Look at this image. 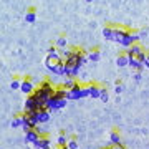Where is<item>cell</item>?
I'll return each instance as SVG.
<instances>
[{
    "instance_id": "cell-1",
    "label": "cell",
    "mask_w": 149,
    "mask_h": 149,
    "mask_svg": "<svg viewBox=\"0 0 149 149\" xmlns=\"http://www.w3.org/2000/svg\"><path fill=\"white\" fill-rule=\"evenodd\" d=\"M53 91H55L53 83H52L50 80H45V81H42V83H40V86H38L37 90H33V95L37 96V98H40L42 101L47 103V100L53 95Z\"/></svg>"
},
{
    "instance_id": "cell-2",
    "label": "cell",
    "mask_w": 149,
    "mask_h": 149,
    "mask_svg": "<svg viewBox=\"0 0 149 149\" xmlns=\"http://www.w3.org/2000/svg\"><path fill=\"white\" fill-rule=\"evenodd\" d=\"M88 96H90L88 86H83V85H80V83H74V85L68 90L66 100H81V98H88Z\"/></svg>"
},
{
    "instance_id": "cell-3",
    "label": "cell",
    "mask_w": 149,
    "mask_h": 149,
    "mask_svg": "<svg viewBox=\"0 0 149 149\" xmlns=\"http://www.w3.org/2000/svg\"><path fill=\"white\" fill-rule=\"evenodd\" d=\"M42 108H45V101H42L40 98H37V96L33 95H28L27 100H25V104H23V111L27 113H33L37 111V109H42Z\"/></svg>"
},
{
    "instance_id": "cell-4",
    "label": "cell",
    "mask_w": 149,
    "mask_h": 149,
    "mask_svg": "<svg viewBox=\"0 0 149 149\" xmlns=\"http://www.w3.org/2000/svg\"><path fill=\"white\" fill-rule=\"evenodd\" d=\"M66 101H68L66 98H56L55 95H52L45 103V108L48 111H58V109H63L66 106Z\"/></svg>"
},
{
    "instance_id": "cell-5",
    "label": "cell",
    "mask_w": 149,
    "mask_h": 149,
    "mask_svg": "<svg viewBox=\"0 0 149 149\" xmlns=\"http://www.w3.org/2000/svg\"><path fill=\"white\" fill-rule=\"evenodd\" d=\"M139 40V37H138V33H134V32H131V30H128V32L124 33V37L121 38V42H119V45L121 47H124V48H129L133 43H136Z\"/></svg>"
},
{
    "instance_id": "cell-6",
    "label": "cell",
    "mask_w": 149,
    "mask_h": 149,
    "mask_svg": "<svg viewBox=\"0 0 149 149\" xmlns=\"http://www.w3.org/2000/svg\"><path fill=\"white\" fill-rule=\"evenodd\" d=\"M33 146H35V149H50V146H52V141L47 138V136H40V138L33 143Z\"/></svg>"
},
{
    "instance_id": "cell-7",
    "label": "cell",
    "mask_w": 149,
    "mask_h": 149,
    "mask_svg": "<svg viewBox=\"0 0 149 149\" xmlns=\"http://www.w3.org/2000/svg\"><path fill=\"white\" fill-rule=\"evenodd\" d=\"M50 73L56 74V76H63V74H65V61H63V60H60V61H55L53 68L50 70Z\"/></svg>"
},
{
    "instance_id": "cell-8",
    "label": "cell",
    "mask_w": 149,
    "mask_h": 149,
    "mask_svg": "<svg viewBox=\"0 0 149 149\" xmlns=\"http://www.w3.org/2000/svg\"><path fill=\"white\" fill-rule=\"evenodd\" d=\"M50 114H52V111H48L47 108H42V109H37L38 123H40V124H43V123H48V121H50Z\"/></svg>"
},
{
    "instance_id": "cell-9",
    "label": "cell",
    "mask_w": 149,
    "mask_h": 149,
    "mask_svg": "<svg viewBox=\"0 0 149 149\" xmlns=\"http://www.w3.org/2000/svg\"><path fill=\"white\" fill-rule=\"evenodd\" d=\"M33 90H35V86H33L32 80H23L20 83V91L22 93H25V95H32Z\"/></svg>"
},
{
    "instance_id": "cell-10",
    "label": "cell",
    "mask_w": 149,
    "mask_h": 149,
    "mask_svg": "<svg viewBox=\"0 0 149 149\" xmlns=\"http://www.w3.org/2000/svg\"><path fill=\"white\" fill-rule=\"evenodd\" d=\"M128 66H131V68L134 70V71H143L144 70V66H143V63L139 61L136 56H128Z\"/></svg>"
},
{
    "instance_id": "cell-11",
    "label": "cell",
    "mask_w": 149,
    "mask_h": 149,
    "mask_svg": "<svg viewBox=\"0 0 149 149\" xmlns=\"http://www.w3.org/2000/svg\"><path fill=\"white\" fill-rule=\"evenodd\" d=\"M141 52H144L143 47H141V45H139V43L136 42V43H133V45H131V47H129L128 50H126V55H128V56H138V55L141 53Z\"/></svg>"
},
{
    "instance_id": "cell-12",
    "label": "cell",
    "mask_w": 149,
    "mask_h": 149,
    "mask_svg": "<svg viewBox=\"0 0 149 149\" xmlns=\"http://www.w3.org/2000/svg\"><path fill=\"white\" fill-rule=\"evenodd\" d=\"M40 136H42V134L38 133L37 129H28L27 133H25V143H32L33 144Z\"/></svg>"
},
{
    "instance_id": "cell-13",
    "label": "cell",
    "mask_w": 149,
    "mask_h": 149,
    "mask_svg": "<svg viewBox=\"0 0 149 149\" xmlns=\"http://www.w3.org/2000/svg\"><path fill=\"white\" fill-rule=\"evenodd\" d=\"M128 32L126 28H116V27H113V42H116V43H119L121 42V38L124 37V33Z\"/></svg>"
},
{
    "instance_id": "cell-14",
    "label": "cell",
    "mask_w": 149,
    "mask_h": 149,
    "mask_svg": "<svg viewBox=\"0 0 149 149\" xmlns=\"http://www.w3.org/2000/svg\"><path fill=\"white\" fill-rule=\"evenodd\" d=\"M48 58L53 60V61H60V60H63V58H61V55H60V50L56 47H50V48H48Z\"/></svg>"
},
{
    "instance_id": "cell-15",
    "label": "cell",
    "mask_w": 149,
    "mask_h": 149,
    "mask_svg": "<svg viewBox=\"0 0 149 149\" xmlns=\"http://www.w3.org/2000/svg\"><path fill=\"white\" fill-rule=\"evenodd\" d=\"M100 90H101V86L98 85H88V91H90V96L91 98H100Z\"/></svg>"
},
{
    "instance_id": "cell-16",
    "label": "cell",
    "mask_w": 149,
    "mask_h": 149,
    "mask_svg": "<svg viewBox=\"0 0 149 149\" xmlns=\"http://www.w3.org/2000/svg\"><path fill=\"white\" fill-rule=\"evenodd\" d=\"M53 95L56 96V98H66V95H68V90H66V88H63V86H55Z\"/></svg>"
},
{
    "instance_id": "cell-17",
    "label": "cell",
    "mask_w": 149,
    "mask_h": 149,
    "mask_svg": "<svg viewBox=\"0 0 149 149\" xmlns=\"http://www.w3.org/2000/svg\"><path fill=\"white\" fill-rule=\"evenodd\" d=\"M35 20H37V12H35V8H30L27 12V15H25V22L27 23H35Z\"/></svg>"
},
{
    "instance_id": "cell-18",
    "label": "cell",
    "mask_w": 149,
    "mask_h": 149,
    "mask_svg": "<svg viewBox=\"0 0 149 149\" xmlns=\"http://www.w3.org/2000/svg\"><path fill=\"white\" fill-rule=\"evenodd\" d=\"M128 55L124 53V55H119V56H118L116 58V65L118 66H119V68H124V66H128Z\"/></svg>"
},
{
    "instance_id": "cell-19",
    "label": "cell",
    "mask_w": 149,
    "mask_h": 149,
    "mask_svg": "<svg viewBox=\"0 0 149 149\" xmlns=\"http://www.w3.org/2000/svg\"><path fill=\"white\" fill-rule=\"evenodd\" d=\"M74 83H76V78H71V76H66V78H65V80L61 81V86H63V88H66V90H70V88H71V86H73Z\"/></svg>"
},
{
    "instance_id": "cell-20",
    "label": "cell",
    "mask_w": 149,
    "mask_h": 149,
    "mask_svg": "<svg viewBox=\"0 0 149 149\" xmlns=\"http://www.w3.org/2000/svg\"><path fill=\"white\" fill-rule=\"evenodd\" d=\"M100 58H101V55H100V52H98V50H93V52H90V53H88V61L96 63V61H100Z\"/></svg>"
},
{
    "instance_id": "cell-21",
    "label": "cell",
    "mask_w": 149,
    "mask_h": 149,
    "mask_svg": "<svg viewBox=\"0 0 149 149\" xmlns=\"http://www.w3.org/2000/svg\"><path fill=\"white\" fill-rule=\"evenodd\" d=\"M109 143L111 144H123L121 143V136H119L118 131H113V133L109 134Z\"/></svg>"
},
{
    "instance_id": "cell-22",
    "label": "cell",
    "mask_w": 149,
    "mask_h": 149,
    "mask_svg": "<svg viewBox=\"0 0 149 149\" xmlns=\"http://www.w3.org/2000/svg\"><path fill=\"white\" fill-rule=\"evenodd\" d=\"M103 37L106 40H111L113 42V27H104L103 28Z\"/></svg>"
},
{
    "instance_id": "cell-23",
    "label": "cell",
    "mask_w": 149,
    "mask_h": 149,
    "mask_svg": "<svg viewBox=\"0 0 149 149\" xmlns=\"http://www.w3.org/2000/svg\"><path fill=\"white\" fill-rule=\"evenodd\" d=\"M10 126L13 129L22 128V116H15V118H13V119H12V123H10Z\"/></svg>"
},
{
    "instance_id": "cell-24",
    "label": "cell",
    "mask_w": 149,
    "mask_h": 149,
    "mask_svg": "<svg viewBox=\"0 0 149 149\" xmlns=\"http://www.w3.org/2000/svg\"><path fill=\"white\" fill-rule=\"evenodd\" d=\"M66 45H68L66 37H58V40H56V48H65Z\"/></svg>"
},
{
    "instance_id": "cell-25",
    "label": "cell",
    "mask_w": 149,
    "mask_h": 149,
    "mask_svg": "<svg viewBox=\"0 0 149 149\" xmlns=\"http://www.w3.org/2000/svg\"><path fill=\"white\" fill-rule=\"evenodd\" d=\"M58 50H60V55H61V58H68V56H70V55H71V52H73V50H70V48H66V47H65V48H58Z\"/></svg>"
},
{
    "instance_id": "cell-26",
    "label": "cell",
    "mask_w": 149,
    "mask_h": 149,
    "mask_svg": "<svg viewBox=\"0 0 149 149\" xmlns=\"http://www.w3.org/2000/svg\"><path fill=\"white\" fill-rule=\"evenodd\" d=\"M100 100H101V101H104V103L109 100V95H108L106 88H101V90H100Z\"/></svg>"
},
{
    "instance_id": "cell-27",
    "label": "cell",
    "mask_w": 149,
    "mask_h": 149,
    "mask_svg": "<svg viewBox=\"0 0 149 149\" xmlns=\"http://www.w3.org/2000/svg\"><path fill=\"white\" fill-rule=\"evenodd\" d=\"M56 144H58V146H66V144H68V139H66V136H65V134H60L58 139H56Z\"/></svg>"
},
{
    "instance_id": "cell-28",
    "label": "cell",
    "mask_w": 149,
    "mask_h": 149,
    "mask_svg": "<svg viewBox=\"0 0 149 149\" xmlns=\"http://www.w3.org/2000/svg\"><path fill=\"white\" fill-rule=\"evenodd\" d=\"M68 149H80V146H78V141L76 139H68Z\"/></svg>"
},
{
    "instance_id": "cell-29",
    "label": "cell",
    "mask_w": 149,
    "mask_h": 149,
    "mask_svg": "<svg viewBox=\"0 0 149 149\" xmlns=\"http://www.w3.org/2000/svg\"><path fill=\"white\" fill-rule=\"evenodd\" d=\"M20 83H22L20 80H13L10 83V88H12V90H20Z\"/></svg>"
},
{
    "instance_id": "cell-30",
    "label": "cell",
    "mask_w": 149,
    "mask_h": 149,
    "mask_svg": "<svg viewBox=\"0 0 149 149\" xmlns=\"http://www.w3.org/2000/svg\"><path fill=\"white\" fill-rule=\"evenodd\" d=\"M123 90H124V86H123V83H119V81H118V83H116V86H114V91H116L118 95H119V93H123Z\"/></svg>"
},
{
    "instance_id": "cell-31",
    "label": "cell",
    "mask_w": 149,
    "mask_h": 149,
    "mask_svg": "<svg viewBox=\"0 0 149 149\" xmlns=\"http://www.w3.org/2000/svg\"><path fill=\"white\" fill-rule=\"evenodd\" d=\"M141 78H143L141 71H136V73H134V80H136V81H141Z\"/></svg>"
},
{
    "instance_id": "cell-32",
    "label": "cell",
    "mask_w": 149,
    "mask_h": 149,
    "mask_svg": "<svg viewBox=\"0 0 149 149\" xmlns=\"http://www.w3.org/2000/svg\"><path fill=\"white\" fill-rule=\"evenodd\" d=\"M111 149H124V148H123V144H113Z\"/></svg>"
},
{
    "instance_id": "cell-33",
    "label": "cell",
    "mask_w": 149,
    "mask_h": 149,
    "mask_svg": "<svg viewBox=\"0 0 149 149\" xmlns=\"http://www.w3.org/2000/svg\"><path fill=\"white\" fill-rule=\"evenodd\" d=\"M138 37H139V38H144V37H146V32H139Z\"/></svg>"
},
{
    "instance_id": "cell-34",
    "label": "cell",
    "mask_w": 149,
    "mask_h": 149,
    "mask_svg": "<svg viewBox=\"0 0 149 149\" xmlns=\"http://www.w3.org/2000/svg\"><path fill=\"white\" fill-rule=\"evenodd\" d=\"M56 149H68V146H58Z\"/></svg>"
},
{
    "instance_id": "cell-35",
    "label": "cell",
    "mask_w": 149,
    "mask_h": 149,
    "mask_svg": "<svg viewBox=\"0 0 149 149\" xmlns=\"http://www.w3.org/2000/svg\"><path fill=\"white\" fill-rule=\"evenodd\" d=\"M146 58H148V61H149V53H148V55H146Z\"/></svg>"
},
{
    "instance_id": "cell-36",
    "label": "cell",
    "mask_w": 149,
    "mask_h": 149,
    "mask_svg": "<svg viewBox=\"0 0 149 149\" xmlns=\"http://www.w3.org/2000/svg\"><path fill=\"white\" fill-rule=\"evenodd\" d=\"M88 2H93V0H88Z\"/></svg>"
}]
</instances>
